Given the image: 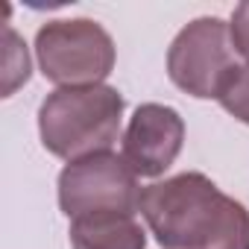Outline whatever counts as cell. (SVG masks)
Returning <instances> with one entry per match:
<instances>
[{"mask_svg":"<svg viewBox=\"0 0 249 249\" xmlns=\"http://www.w3.org/2000/svg\"><path fill=\"white\" fill-rule=\"evenodd\" d=\"M138 211L161 249H249V211L205 173L144 188Z\"/></svg>","mask_w":249,"mask_h":249,"instance_id":"obj_1","label":"cell"},{"mask_svg":"<svg viewBox=\"0 0 249 249\" xmlns=\"http://www.w3.org/2000/svg\"><path fill=\"white\" fill-rule=\"evenodd\" d=\"M123 94L111 85L56 88L38 108V135L47 153L76 161L117 141Z\"/></svg>","mask_w":249,"mask_h":249,"instance_id":"obj_2","label":"cell"},{"mask_svg":"<svg viewBox=\"0 0 249 249\" xmlns=\"http://www.w3.org/2000/svg\"><path fill=\"white\" fill-rule=\"evenodd\" d=\"M36 56L44 79L59 88H79L103 85L114 71L117 50L103 24L91 18H59L36 33Z\"/></svg>","mask_w":249,"mask_h":249,"instance_id":"obj_3","label":"cell"},{"mask_svg":"<svg viewBox=\"0 0 249 249\" xmlns=\"http://www.w3.org/2000/svg\"><path fill=\"white\" fill-rule=\"evenodd\" d=\"M138 205V173L126 164V159L111 150L68 161L59 173V208L71 220L103 211L135 214Z\"/></svg>","mask_w":249,"mask_h":249,"instance_id":"obj_4","label":"cell"},{"mask_svg":"<svg viewBox=\"0 0 249 249\" xmlns=\"http://www.w3.org/2000/svg\"><path fill=\"white\" fill-rule=\"evenodd\" d=\"M234 44L229 24L220 18H196L179 30L167 50V76L170 82L196 97L217 100L229 76L234 73Z\"/></svg>","mask_w":249,"mask_h":249,"instance_id":"obj_5","label":"cell"},{"mask_svg":"<svg viewBox=\"0 0 249 249\" xmlns=\"http://www.w3.org/2000/svg\"><path fill=\"white\" fill-rule=\"evenodd\" d=\"M182 144H185L182 114L161 103H144L135 108L126 132H123V159L138 176L156 179L179 159Z\"/></svg>","mask_w":249,"mask_h":249,"instance_id":"obj_6","label":"cell"},{"mask_svg":"<svg viewBox=\"0 0 249 249\" xmlns=\"http://www.w3.org/2000/svg\"><path fill=\"white\" fill-rule=\"evenodd\" d=\"M71 246L73 249H147V231L135 214L103 211L71 220Z\"/></svg>","mask_w":249,"mask_h":249,"instance_id":"obj_7","label":"cell"},{"mask_svg":"<svg viewBox=\"0 0 249 249\" xmlns=\"http://www.w3.org/2000/svg\"><path fill=\"white\" fill-rule=\"evenodd\" d=\"M217 103H220L231 117H237L240 123H246V126H249V62L234 68V73H231L229 82L223 85Z\"/></svg>","mask_w":249,"mask_h":249,"instance_id":"obj_8","label":"cell"},{"mask_svg":"<svg viewBox=\"0 0 249 249\" xmlns=\"http://www.w3.org/2000/svg\"><path fill=\"white\" fill-rule=\"evenodd\" d=\"M6 41H9V53H6V97L30 79V56H27V44H21V38L6 30Z\"/></svg>","mask_w":249,"mask_h":249,"instance_id":"obj_9","label":"cell"},{"mask_svg":"<svg viewBox=\"0 0 249 249\" xmlns=\"http://www.w3.org/2000/svg\"><path fill=\"white\" fill-rule=\"evenodd\" d=\"M229 33H231V44H234V53H240L246 62H249V0L234 6L231 12V24H229Z\"/></svg>","mask_w":249,"mask_h":249,"instance_id":"obj_10","label":"cell"}]
</instances>
